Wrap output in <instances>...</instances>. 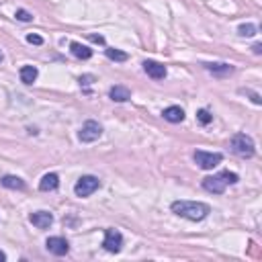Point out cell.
Here are the masks:
<instances>
[{"label": "cell", "mask_w": 262, "mask_h": 262, "mask_svg": "<svg viewBox=\"0 0 262 262\" xmlns=\"http://www.w3.org/2000/svg\"><path fill=\"white\" fill-rule=\"evenodd\" d=\"M29 221L33 223L35 227H39V229H48L53 223V215L48 213V211H35V213H31Z\"/></svg>", "instance_id": "obj_10"}, {"label": "cell", "mask_w": 262, "mask_h": 262, "mask_svg": "<svg viewBox=\"0 0 262 262\" xmlns=\"http://www.w3.org/2000/svg\"><path fill=\"white\" fill-rule=\"evenodd\" d=\"M252 52H254L256 55H260V53H262V45H260V43H256L254 48H252Z\"/></svg>", "instance_id": "obj_25"}, {"label": "cell", "mask_w": 262, "mask_h": 262, "mask_svg": "<svg viewBox=\"0 0 262 262\" xmlns=\"http://www.w3.org/2000/svg\"><path fill=\"white\" fill-rule=\"evenodd\" d=\"M205 70H209L213 76H229V74H234V66H229V64H203Z\"/></svg>", "instance_id": "obj_14"}, {"label": "cell", "mask_w": 262, "mask_h": 262, "mask_svg": "<svg viewBox=\"0 0 262 262\" xmlns=\"http://www.w3.org/2000/svg\"><path fill=\"white\" fill-rule=\"evenodd\" d=\"M70 52H72L74 57H78V59H90L92 57V50L86 48V45H82V43H78V41L70 43Z\"/></svg>", "instance_id": "obj_13"}, {"label": "cell", "mask_w": 262, "mask_h": 262, "mask_svg": "<svg viewBox=\"0 0 262 262\" xmlns=\"http://www.w3.org/2000/svg\"><path fill=\"white\" fill-rule=\"evenodd\" d=\"M88 39H90V41H95V43H101V45L105 43V37H103V35H92V33H90Z\"/></svg>", "instance_id": "obj_24"}, {"label": "cell", "mask_w": 262, "mask_h": 262, "mask_svg": "<svg viewBox=\"0 0 262 262\" xmlns=\"http://www.w3.org/2000/svg\"><path fill=\"white\" fill-rule=\"evenodd\" d=\"M19 74H21V82H25V84H33V82L37 80V76H39V70H37L35 66H23Z\"/></svg>", "instance_id": "obj_17"}, {"label": "cell", "mask_w": 262, "mask_h": 262, "mask_svg": "<svg viewBox=\"0 0 262 262\" xmlns=\"http://www.w3.org/2000/svg\"><path fill=\"white\" fill-rule=\"evenodd\" d=\"M92 80H95V76H82V78H80V86L82 84L88 86V84H92Z\"/></svg>", "instance_id": "obj_23"}, {"label": "cell", "mask_w": 262, "mask_h": 262, "mask_svg": "<svg viewBox=\"0 0 262 262\" xmlns=\"http://www.w3.org/2000/svg\"><path fill=\"white\" fill-rule=\"evenodd\" d=\"M103 246H105V250H109V252H119L121 250V246H123V236H121V232H117V229H113V227H109V229H105V242H103Z\"/></svg>", "instance_id": "obj_7"}, {"label": "cell", "mask_w": 262, "mask_h": 262, "mask_svg": "<svg viewBox=\"0 0 262 262\" xmlns=\"http://www.w3.org/2000/svg\"><path fill=\"white\" fill-rule=\"evenodd\" d=\"M14 17H17L19 21H23V23H29V21H33V14H31L29 10H25V8H19L17 12H14Z\"/></svg>", "instance_id": "obj_21"}, {"label": "cell", "mask_w": 262, "mask_h": 262, "mask_svg": "<svg viewBox=\"0 0 262 262\" xmlns=\"http://www.w3.org/2000/svg\"><path fill=\"white\" fill-rule=\"evenodd\" d=\"M236 182H238V174L236 172L223 170L219 174H213V176L203 178V189L207 193H213V195H221L225 191L227 184H236Z\"/></svg>", "instance_id": "obj_2"}, {"label": "cell", "mask_w": 262, "mask_h": 262, "mask_svg": "<svg viewBox=\"0 0 262 262\" xmlns=\"http://www.w3.org/2000/svg\"><path fill=\"white\" fill-rule=\"evenodd\" d=\"M109 97H111V101H115V103H125V101L131 99V90H129L127 86L117 84V86H113V88L109 90Z\"/></svg>", "instance_id": "obj_11"}, {"label": "cell", "mask_w": 262, "mask_h": 262, "mask_svg": "<svg viewBox=\"0 0 262 262\" xmlns=\"http://www.w3.org/2000/svg\"><path fill=\"white\" fill-rule=\"evenodd\" d=\"M99 187H101V180L97 176L86 174V176L78 178V182H76V187H74V193H76V197H90L95 191H99Z\"/></svg>", "instance_id": "obj_4"}, {"label": "cell", "mask_w": 262, "mask_h": 262, "mask_svg": "<svg viewBox=\"0 0 262 262\" xmlns=\"http://www.w3.org/2000/svg\"><path fill=\"white\" fill-rule=\"evenodd\" d=\"M229 148H232V152L240 158H252L254 152H256L252 137L246 135V133H236L232 140H229Z\"/></svg>", "instance_id": "obj_3"}, {"label": "cell", "mask_w": 262, "mask_h": 262, "mask_svg": "<svg viewBox=\"0 0 262 262\" xmlns=\"http://www.w3.org/2000/svg\"><path fill=\"white\" fill-rule=\"evenodd\" d=\"M197 119H199V123H203V125H209L211 119H213V115H211L207 109H201V111L197 113Z\"/></svg>", "instance_id": "obj_20"}, {"label": "cell", "mask_w": 262, "mask_h": 262, "mask_svg": "<svg viewBox=\"0 0 262 262\" xmlns=\"http://www.w3.org/2000/svg\"><path fill=\"white\" fill-rule=\"evenodd\" d=\"M101 135H103L101 123H97V121H86L84 125H82V129H80V133H78V140L82 144H92V142H97Z\"/></svg>", "instance_id": "obj_6"}, {"label": "cell", "mask_w": 262, "mask_h": 262, "mask_svg": "<svg viewBox=\"0 0 262 262\" xmlns=\"http://www.w3.org/2000/svg\"><path fill=\"white\" fill-rule=\"evenodd\" d=\"M238 33L242 35V37H252V35H256V27L254 25H240V29H238Z\"/></svg>", "instance_id": "obj_19"}, {"label": "cell", "mask_w": 262, "mask_h": 262, "mask_svg": "<svg viewBox=\"0 0 262 262\" xmlns=\"http://www.w3.org/2000/svg\"><path fill=\"white\" fill-rule=\"evenodd\" d=\"M0 61H2V52H0Z\"/></svg>", "instance_id": "obj_27"}, {"label": "cell", "mask_w": 262, "mask_h": 262, "mask_svg": "<svg viewBox=\"0 0 262 262\" xmlns=\"http://www.w3.org/2000/svg\"><path fill=\"white\" fill-rule=\"evenodd\" d=\"M0 184H2L4 189H12V191H23V189H25V182H23L19 176H12V174L2 176Z\"/></svg>", "instance_id": "obj_16"}, {"label": "cell", "mask_w": 262, "mask_h": 262, "mask_svg": "<svg viewBox=\"0 0 262 262\" xmlns=\"http://www.w3.org/2000/svg\"><path fill=\"white\" fill-rule=\"evenodd\" d=\"M162 117L170 123H180V121H184V111L180 106H168V109H164Z\"/></svg>", "instance_id": "obj_15"}, {"label": "cell", "mask_w": 262, "mask_h": 262, "mask_svg": "<svg viewBox=\"0 0 262 262\" xmlns=\"http://www.w3.org/2000/svg\"><path fill=\"white\" fill-rule=\"evenodd\" d=\"M170 209L178 217L191 219V221H201L211 213V207L207 203H199V201H174Z\"/></svg>", "instance_id": "obj_1"}, {"label": "cell", "mask_w": 262, "mask_h": 262, "mask_svg": "<svg viewBox=\"0 0 262 262\" xmlns=\"http://www.w3.org/2000/svg\"><path fill=\"white\" fill-rule=\"evenodd\" d=\"M59 187V176L55 172H50V174H45L39 182V191L43 193H50V191H55Z\"/></svg>", "instance_id": "obj_12"}, {"label": "cell", "mask_w": 262, "mask_h": 262, "mask_svg": "<svg viewBox=\"0 0 262 262\" xmlns=\"http://www.w3.org/2000/svg\"><path fill=\"white\" fill-rule=\"evenodd\" d=\"M45 248H48L52 254H55V256H64V254H68V250H70V244H68L66 238L53 236V238H50L48 242H45Z\"/></svg>", "instance_id": "obj_8"}, {"label": "cell", "mask_w": 262, "mask_h": 262, "mask_svg": "<svg viewBox=\"0 0 262 262\" xmlns=\"http://www.w3.org/2000/svg\"><path fill=\"white\" fill-rule=\"evenodd\" d=\"M144 70L154 80H164L166 78V68L162 64H158V61H154V59H146L144 61Z\"/></svg>", "instance_id": "obj_9"}, {"label": "cell", "mask_w": 262, "mask_h": 262, "mask_svg": "<svg viewBox=\"0 0 262 262\" xmlns=\"http://www.w3.org/2000/svg\"><path fill=\"white\" fill-rule=\"evenodd\" d=\"M27 41H29V43H35V45H41V43H43V39H41L39 35H33V33L27 35Z\"/></svg>", "instance_id": "obj_22"}, {"label": "cell", "mask_w": 262, "mask_h": 262, "mask_svg": "<svg viewBox=\"0 0 262 262\" xmlns=\"http://www.w3.org/2000/svg\"><path fill=\"white\" fill-rule=\"evenodd\" d=\"M4 260H6V254H4L2 250H0V262H4Z\"/></svg>", "instance_id": "obj_26"}, {"label": "cell", "mask_w": 262, "mask_h": 262, "mask_svg": "<svg viewBox=\"0 0 262 262\" xmlns=\"http://www.w3.org/2000/svg\"><path fill=\"white\" fill-rule=\"evenodd\" d=\"M105 53H106V57L113 59V61H127V57H129L125 52H119V50H113V48L106 50Z\"/></svg>", "instance_id": "obj_18"}, {"label": "cell", "mask_w": 262, "mask_h": 262, "mask_svg": "<svg viewBox=\"0 0 262 262\" xmlns=\"http://www.w3.org/2000/svg\"><path fill=\"white\" fill-rule=\"evenodd\" d=\"M223 160V156L219 152H203V150H197L195 152V162L203 168V170H213L215 166H219Z\"/></svg>", "instance_id": "obj_5"}]
</instances>
